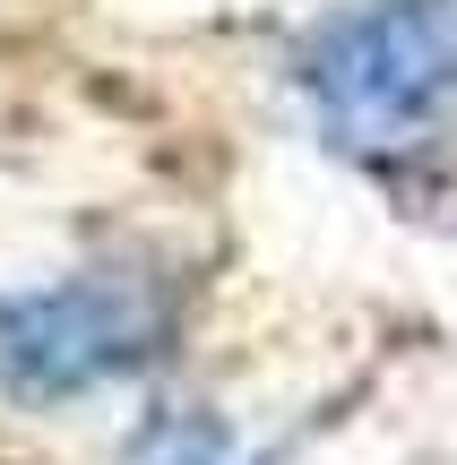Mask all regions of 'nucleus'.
Segmentation results:
<instances>
[{"mask_svg":"<svg viewBox=\"0 0 457 465\" xmlns=\"http://www.w3.org/2000/svg\"><path fill=\"white\" fill-rule=\"evenodd\" d=\"M311 113L354 155H414L457 130V0H345L293 61Z\"/></svg>","mask_w":457,"mask_h":465,"instance_id":"nucleus-1","label":"nucleus"},{"mask_svg":"<svg viewBox=\"0 0 457 465\" xmlns=\"http://www.w3.org/2000/svg\"><path fill=\"white\" fill-rule=\"evenodd\" d=\"M164 353V302L138 276H61L35 293H0V388L35 405L86 397V388L130 380Z\"/></svg>","mask_w":457,"mask_h":465,"instance_id":"nucleus-2","label":"nucleus"},{"mask_svg":"<svg viewBox=\"0 0 457 465\" xmlns=\"http://www.w3.org/2000/svg\"><path fill=\"white\" fill-rule=\"evenodd\" d=\"M164 465H216V449H199V440H190V449H173Z\"/></svg>","mask_w":457,"mask_h":465,"instance_id":"nucleus-3","label":"nucleus"}]
</instances>
